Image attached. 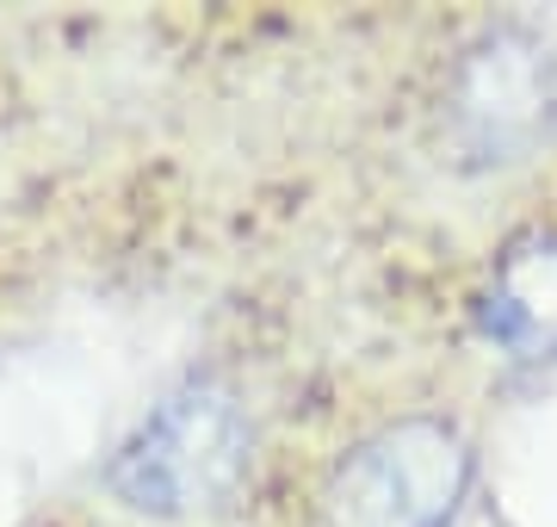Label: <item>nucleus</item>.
<instances>
[{
  "mask_svg": "<svg viewBox=\"0 0 557 527\" xmlns=\"http://www.w3.org/2000/svg\"><path fill=\"white\" fill-rule=\"evenodd\" d=\"M255 466V416L242 391L218 372H199L161 397L119 453L106 459V490L149 522L218 515Z\"/></svg>",
  "mask_w": 557,
  "mask_h": 527,
  "instance_id": "nucleus-1",
  "label": "nucleus"
},
{
  "mask_svg": "<svg viewBox=\"0 0 557 527\" xmlns=\"http://www.w3.org/2000/svg\"><path fill=\"white\" fill-rule=\"evenodd\" d=\"M471 441L446 416H397L335 459L322 527H453L471 490Z\"/></svg>",
  "mask_w": 557,
  "mask_h": 527,
  "instance_id": "nucleus-2",
  "label": "nucleus"
},
{
  "mask_svg": "<svg viewBox=\"0 0 557 527\" xmlns=\"http://www.w3.org/2000/svg\"><path fill=\"white\" fill-rule=\"evenodd\" d=\"M446 137L465 168H520L557 137V50L527 25H490L446 75Z\"/></svg>",
  "mask_w": 557,
  "mask_h": 527,
  "instance_id": "nucleus-3",
  "label": "nucleus"
},
{
  "mask_svg": "<svg viewBox=\"0 0 557 527\" xmlns=\"http://www.w3.org/2000/svg\"><path fill=\"white\" fill-rule=\"evenodd\" d=\"M483 335L515 360L557 354V230H527L496 255L483 285Z\"/></svg>",
  "mask_w": 557,
  "mask_h": 527,
  "instance_id": "nucleus-4",
  "label": "nucleus"
}]
</instances>
